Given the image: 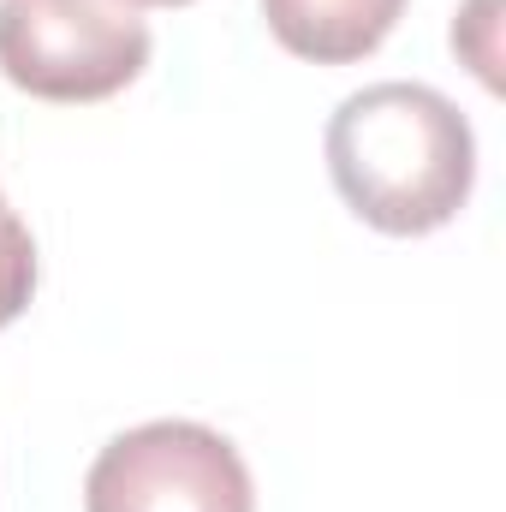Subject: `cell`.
Returning a JSON list of instances; mask_svg holds the SVG:
<instances>
[{"label":"cell","instance_id":"obj_1","mask_svg":"<svg viewBox=\"0 0 506 512\" xmlns=\"http://www.w3.org/2000/svg\"><path fill=\"white\" fill-rule=\"evenodd\" d=\"M328 173L346 209L387 239L441 233L477 185L471 120L429 84L352 90L328 120Z\"/></svg>","mask_w":506,"mask_h":512},{"label":"cell","instance_id":"obj_2","mask_svg":"<svg viewBox=\"0 0 506 512\" xmlns=\"http://www.w3.org/2000/svg\"><path fill=\"white\" fill-rule=\"evenodd\" d=\"M149 48L126 0H0V72L36 102H108L137 84Z\"/></svg>","mask_w":506,"mask_h":512},{"label":"cell","instance_id":"obj_3","mask_svg":"<svg viewBox=\"0 0 506 512\" xmlns=\"http://www.w3.org/2000/svg\"><path fill=\"white\" fill-rule=\"evenodd\" d=\"M84 512H256V489L221 429L155 417L96 453Z\"/></svg>","mask_w":506,"mask_h":512},{"label":"cell","instance_id":"obj_4","mask_svg":"<svg viewBox=\"0 0 506 512\" xmlns=\"http://www.w3.org/2000/svg\"><path fill=\"white\" fill-rule=\"evenodd\" d=\"M274 42L316 66H352L376 54L405 18V0H262Z\"/></svg>","mask_w":506,"mask_h":512},{"label":"cell","instance_id":"obj_5","mask_svg":"<svg viewBox=\"0 0 506 512\" xmlns=\"http://www.w3.org/2000/svg\"><path fill=\"white\" fill-rule=\"evenodd\" d=\"M30 292H36V239L12 209H0V328L24 316Z\"/></svg>","mask_w":506,"mask_h":512},{"label":"cell","instance_id":"obj_6","mask_svg":"<svg viewBox=\"0 0 506 512\" xmlns=\"http://www.w3.org/2000/svg\"><path fill=\"white\" fill-rule=\"evenodd\" d=\"M126 6H185V0H126Z\"/></svg>","mask_w":506,"mask_h":512},{"label":"cell","instance_id":"obj_7","mask_svg":"<svg viewBox=\"0 0 506 512\" xmlns=\"http://www.w3.org/2000/svg\"><path fill=\"white\" fill-rule=\"evenodd\" d=\"M0 209H6V197H0Z\"/></svg>","mask_w":506,"mask_h":512}]
</instances>
